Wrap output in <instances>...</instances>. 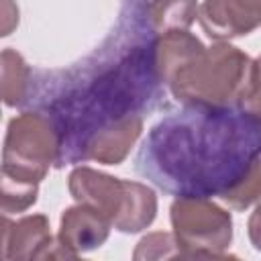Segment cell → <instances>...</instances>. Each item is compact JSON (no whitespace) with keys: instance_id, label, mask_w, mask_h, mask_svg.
Instances as JSON below:
<instances>
[{"instance_id":"cell-7","label":"cell","mask_w":261,"mask_h":261,"mask_svg":"<svg viewBox=\"0 0 261 261\" xmlns=\"http://www.w3.org/2000/svg\"><path fill=\"white\" fill-rule=\"evenodd\" d=\"M198 20L210 39L226 43L228 39L249 35L261 27V2H202L198 4Z\"/></svg>"},{"instance_id":"cell-3","label":"cell","mask_w":261,"mask_h":261,"mask_svg":"<svg viewBox=\"0 0 261 261\" xmlns=\"http://www.w3.org/2000/svg\"><path fill=\"white\" fill-rule=\"evenodd\" d=\"M253 61L230 43L202 45L165 82L184 106H239Z\"/></svg>"},{"instance_id":"cell-11","label":"cell","mask_w":261,"mask_h":261,"mask_svg":"<svg viewBox=\"0 0 261 261\" xmlns=\"http://www.w3.org/2000/svg\"><path fill=\"white\" fill-rule=\"evenodd\" d=\"M181 249L184 245L175 239L173 232L157 230L145 234L137 243L133 251V261H171Z\"/></svg>"},{"instance_id":"cell-10","label":"cell","mask_w":261,"mask_h":261,"mask_svg":"<svg viewBox=\"0 0 261 261\" xmlns=\"http://www.w3.org/2000/svg\"><path fill=\"white\" fill-rule=\"evenodd\" d=\"M2 63V100L6 106H27L31 86H33V69L22 59V55L14 49H4L0 55Z\"/></svg>"},{"instance_id":"cell-13","label":"cell","mask_w":261,"mask_h":261,"mask_svg":"<svg viewBox=\"0 0 261 261\" xmlns=\"http://www.w3.org/2000/svg\"><path fill=\"white\" fill-rule=\"evenodd\" d=\"M39 186L18 184L2 177V212L8 216L10 212H24L37 202Z\"/></svg>"},{"instance_id":"cell-1","label":"cell","mask_w":261,"mask_h":261,"mask_svg":"<svg viewBox=\"0 0 261 261\" xmlns=\"http://www.w3.org/2000/svg\"><path fill=\"white\" fill-rule=\"evenodd\" d=\"M159 31L149 2H126L108 37L82 61L33 73L27 100L59 135V165L84 163L90 145L112 128L145 122L165 104L157 65Z\"/></svg>"},{"instance_id":"cell-16","label":"cell","mask_w":261,"mask_h":261,"mask_svg":"<svg viewBox=\"0 0 261 261\" xmlns=\"http://www.w3.org/2000/svg\"><path fill=\"white\" fill-rule=\"evenodd\" d=\"M171 261H243L237 255L230 253H208V251H190V249H181Z\"/></svg>"},{"instance_id":"cell-14","label":"cell","mask_w":261,"mask_h":261,"mask_svg":"<svg viewBox=\"0 0 261 261\" xmlns=\"http://www.w3.org/2000/svg\"><path fill=\"white\" fill-rule=\"evenodd\" d=\"M239 106L245 108L249 114H253L261 122V55L251 65V75H249V82L241 96Z\"/></svg>"},{"instance_id":"cell-12","label":"cell","mask_w":261,"mask_h":261,"mask_svg":"<svg viewBox=\"0 0 261 261\" xmlns=\"http://www.w3.org/2000/svg\"><path fill=\"white\" fill-rule=\"evenodd\" d=\"M232 210H247L251 204L261 202V159L251 167L245 179L222 198Z\"/></svg>"},{"instance_id":"cell-2","label":"cell","mask_w":261,"mask_h":261,"mask_svg":"<svg viewBox=\"0 0 261 261\" xmlns=\"http://www.w3.org/2000/svg\"><path fill=\"white\" fill-rule=\"evenodd\" d=\"M261 159V122L241 106H184L143 141L135 169L175 198H224Z\"/></svg>"},{"instance_id":"cell-6","label":"cell","mask_w":261,"mask_h":261,"mask_svg":"<svg viewBox=\"0 0 261 261\" xmlns=\"http://www.w3.org/2000/svg\"><path fill=\"white\" fill-rule=\"evenodd\" d=\"M169 218L171 232L190 251L224 253L232 241L230 212L208 198H175Z\"/></svg>"},{"instance_id":"cell-15","label":"cell","mask_w":261,"mask_h":261,"mask_svg":"<svg viewBox=\"0 0 261 261\" xmlns=\"http://www.w3.org/2000/svg\"><path fill=\"white\" fill-rule=\"evenodd\" d=\"M35 261H86L80 259V253L67 249L63 243H59L57 239H51L35 257Z\"/></svg>"},{"instance_id":"cell-8","label":"cell","mask_w":261,"mask_h":261,"mask_svg":"<svg viewBox=\"0 0 261 261\" xmlns=\"http://www.w3.org/2000/svg\"><path fill=\"white\" fill-rule=\"evenodd\" d=\"M110 228L112 224L98 210L75 204L63 210L57 241L75 253H86L102 247L110 234Z\"/></svg>"},{"instance_id":"cell-17","label":"cell","mask_w":261,"mask_h":261,"mask_svg":"<svg viewBox=\"0 0 261 261\" xmlns=\"http://www.w3.org/2000/svg\"><path fill=\"white\" fill-rule=\"evenodd\" d=\"M249 239L257 251H261V202L255 206V212L249 218Z\"/></svg>"},{"instance_id":"cell-5","label":"cell","mask_w":261,"mask_h":261,"mask_svg":"<svg viewBox=\"0 0 261 261\" xmlns=\"http://www.w3.org/2000/svg\"><path fill=\"white\" fill-rule=\"evenodd\" d=\"M51 165H59V135L51 118L24 110L8 122L2 149V177L39 186Z\"/></svg>"},{"instance_id":"cell-9","label":"cell","mask_w":261,"mask_h":261,"mask_svg":"<svg viewBox=\"0 0 261 261\" xmlns=\"http://www.w3.org/2000/svg\"><path fill=\"white\" fill-rule=\"evenodd\" d=\"M49 228L45 214H29L14 222L4 216V261H35L53 239Z\"/></svg>"},{"instance_id":"cell-18","label":"cell","mask_w":261,"mask_h":261,"mask_svg":"<svg viewBox=\"0 0 261 261\" xmlns=\"http://www.w3.org/2000/svg\"><path fill=\"white\" fill-rule=\"evenodd\" d=\"M8 10H10V2H2L0 4V12H2V37H6V35H10V31L18 24V8L12 12V14H8Z\"/></svg>"},{"instance_id":"cell-4","label":"cell","mask_w":261,"mask_h":261,"mask_svg":"<svg viewBox=\"0 0 261 261\" xmlns=\"http://www.w3.org/2000/svg\"><path fill=\"white\" fill-rule=\"evenodd\" d=\"M67 186L77 204L98 210L120 232H141L157 216V196L141 181L80 165L69 173Z\"/></svg>"}]
</instances>
